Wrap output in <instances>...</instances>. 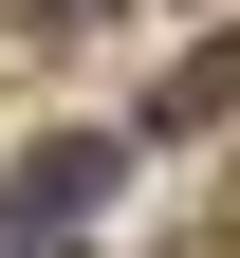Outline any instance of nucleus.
<instances>
[{"instance_id":"1","label":"nucleus","mask_w":240,"mask_h":258,"mask_svg":"<svg viewBox=\"0 0 240 258\" xmlns=\"http://www.w3.org/2000/svg\"><path fill=\"white\" fill-rule=\"evenodd\" d=\"M111 203V148L92 129H56V148H19V184H0V258H56L74 221Z\"/></svg>"},{"instance_id":"2","label":"nucleus","mask_w":240,"mask_h":258,"mask_svg":"<svg viewBox=\"0 0 240 258\" xmlns=\"http://www.w3.org/2000/svg\"><path fill=\"white\" fill-rule=\"evenodd\" d=\"M222 111H240V37H203L185 74L148 92V148H203V129H222Z\"/></svg>"},{"instance_id":"3","label":"nucleus","mask_w":240,"mask_h":258,"mask_svg":"<svg viewBox=\"0 0 240 258\" xmlns=\"http://www.w3.org/2000/svg\"><path fill=\"white\" fill-rule=\"evenodd\" d=\"M92 19H111V0H37V37H92Z\"/></svg>"}]
</instances>
